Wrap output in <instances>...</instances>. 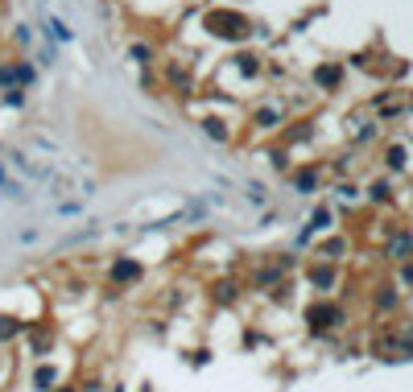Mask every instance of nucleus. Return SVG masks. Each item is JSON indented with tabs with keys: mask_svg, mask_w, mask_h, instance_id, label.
Listing matches in <instances>:
<instances>
[{
	"mask_svg": "<svg viewBox=\"0 0 413 392\" xmlns=\"http://www.w3.org/2000/svg\"><path fill=\"white\" fill-rule=\"evenodd\" d=\"M58 376H62L58 368H50V364H41V368L33 372V389H37V392H50V384H54Z\"/></svg>",
	"mask_w": 413,
	"mask_h": 392,
	"instance_id": "4",
	"label": "nucleus"
},
{
	"mask_svg": "<svg viewBox=\"0 0 413 392\" xmlns=\"http://www.w3.org/2000/svg\"><path fill=\"white\" fill-rule=\"evenodd\" d=\"M4 182H8V165L0 161V186H4Z\"/></svg>",
	"mask_w": 413,
	"mask_h": 392,
	"instance_id": "8",
	"label": "nucleus"
},
{
	"mask_svg": "<svg viewBox=\"0 0 413 392\" xmlns=\"http://www.w3.org/2000/svg\"><path fill=\"white\" fill-rule=\"evenodd\" d=\"M8 165H12V169H21L29 182H46V178H50V169H41L37 161H29V153H25V149H8Z\"/></svg>",
	"mask_w": 413,
	"mask_h": 392,
	"instance_id": "2",
	"label": "nucleus"
},
{
	"mask_svg": "<svg viewBox=\"0 0 413 392\" xmlns=\"http://www.w3.org/2000/svg\"><path fill=\"white\" fill-rule=\"evenodd\" d=\"M4 103H8V107H25V95H21V91H4Z\"/></svg>",
	"mask_w": 413,
	"mask_h": 392,
	"instance_id": "7",
	"label": "nucleus"
},
{
	"mask_svg": "<svg viewBox=\"0 0 413 392\" xmlns=\"http://www.w3.org/2000/svg\"><path fill=\"white\" fill-rule=\"evenodd\" d=\"M41 33H50L54 41H74V29H70L62 17H46V21H41Z\"/></svg>",
	"mask_w": 413,
	"mask_h": 392,
	"instance_id": "3",
	"label": "nucleus"
},
{
	"mask_svg": "<svg viewBox=\"0 0 413 392\" xmlns=\"http://www.w3.org/2000/svg\"><path fill=\"white\" fill-rule=\"evenodd\" d=\"M128 58H132L137 66H149V62H153V45H149V41H132V45H128Z\"/></svg>",
	"mask_w": 413,
	"mask_h": 392,
	"instance_id": "5",
	"label": "nucleus"
},
{
	"mask_svg": "<svg viewBox=\"0 0 413 392\" xmlns=\"http://www.w3.org/2000/svg\"><path fill=\"white\" fill-rule=\"evenodd\" d=\"M0 190H4V194H8V198H12V203H25V198H29V194H25V186H21V182H4V186H0Z\"/></svg>",
	"mask_w": 413,
	"mask_h": 392,
	"instance_id": "6",
	"label": "nucleus"
},
{
	"mask_svg": "<svg viewBox=\"0 0 413 392\" xmlns=\"http://www.w3.org/2000/svg\"><path fill=\"white\" fill-rule=\"evenodd\" d=\"M108 281H112V285L141 281V265H137V256H116V260H112V269H108Z\"/></svg>",
	"mask_w": 413,
	"mask_h": 392,
	"instance_id": "1",
	"label": "nucleus"
}]
</instances>
